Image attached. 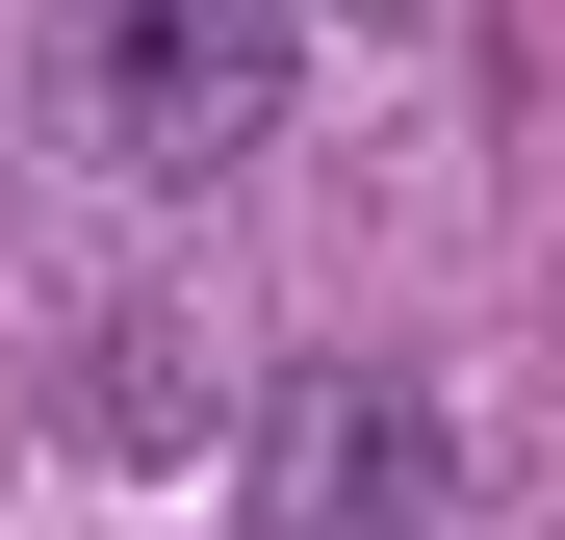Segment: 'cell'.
Wrapping results in <instances>:
<instances>
[{
    "instance_id": "obj_1",
    "label": "cell",
    "mask_w": 565,
    "mask_h": 540,
    "mask_svg": "<svg viewBox=\"0 0 565 540\" xmlns=\"http://www.w3.org/2000/svg\"><path fill=\"white\" fill-rule=\"evenodd\" d=\"M52 104H77V155L206 180L282 129V0H52Z\"/></svg>"
},
{
    "instance_id": "obj_2",
    "label": "cell",
    "mask_w": 565,
    "mask_h": 540,
    "mask_svg": "<svg viewBox=\"0 0 565 540\" xmlns=\"http://www.w3.org/2000/svg\"><path fill=\"white\" fill-rule=\"evenodd\" d=\"M232 515L257 540H462V437H437V387H386V360H309V387H257Z\"/></svg>"
}]
</instances>
